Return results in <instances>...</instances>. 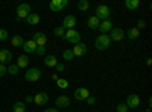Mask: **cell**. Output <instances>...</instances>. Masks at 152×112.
I'll return each mask as SVG.
<instances>
[{"label": "cell", "mask_w": 152, "mask_h": 112, "mask_svg": "<svg viewBox=\"0 0 152 112\" xmlns=\"http://www.w3.org/2000/svg\"><path fill=\"white\" fill-rule=\"evenodd\" d=\"M12 111L14 112H24L26 111V105H24V102H15L14 106H12Z\"/></svg>", "instance_id": "25"}, {"label": "cell", "mask_w": 152, "mask_h": 112, "mask_svg": "<svg viewBox=\"0 0 152 112\" xmlns=\"http://www.w3.org/2000/svg\"><path fill=\"white\" fill-rule=\"evenodd\" d=\"M99 24H100V20H99L97 17H94V15H91L90 18L87 20V27H88V29H91V30L99 29Z\"/></svg>", "instance_id": "18"}, {"label": "cell", "mask_w": 152, "mask_h": 112, "mask_svg": "<svg viewBox=\"0 0 152 112\" xmlns=\"http://www.w3.org/2000/svg\"><path fill=\"white\" fill-rule=\"evenodd\" d=\"M55 105H56L58 109L69 108L70 106V97H67V95H58L56 100H55Z\"/></svg>", "instance_id": "10"}, {"label": "cell", "mask_w": 152, "mask_h": 112, "mask_svg": "<svg viewBox=\"0 0 152 112\" xmlns=\"http://www.w3.org/2000/svg\"><path fill=\"white\" fill-rule=\"evenodd\" d=\"M52 79H53V80H55V82H56V80H58V79H59V77H58V74H52Z\"/></svg>", "instance_id": "40"}, {"label": "cell", "mask_w": 152, "mask_h": 112, "mask_svg": "<svg viewBox=\"0 0 152 112\" xmlns=\"http://www.w3.org/2000/svg\"><path fill=\"white\" fill-rule=\"evenodd\" d=\"M138 6H140V2H138V0H126V2H125V8L128 11H134Z\"/></svg>", "instance_id": "23"}, {"label": "cell", "mask_w": 152, "mask_h": 112, "mask_svg": "<svg viewBox=\"0 0 152 112\" xmlns=\"http://www.w3.org/2000/svg\"><path fill=\"white\" fill-rule=\"evenodd\" d=\"M126 36H128V38L129 40H137L138 38V36H140V30H138L137 27H129L128 29V32H126Z\"/></svg>", "instance_id": "22"}, {"label": "cell", "mask_w": 152, "mask_h": 112, "mask_svg": "<svg viewBox=\"0 0 152 112\" xmlns=\"http://www.w3.org/2000/svg\"><path fill=\"white\" fill-rule=\"evenodd\" d=\"M125 105H126L128 109H134V108H137L138 105H140V97H138L137 94H129L128 98H126V102H125Z\"/></svg>", "instance_id": "8"}, {"label": "cell", "mask_w": 152, "mask_h": 112, "mask_svg": "<svg viewBox=\"0 0 152 112\" xmlns=\"http://www.w3.org/2000/svg\"><path fill=\"white\" fill-rule=\"evenodd\" d=\"M72 52L75 56H84L87 53V46L84 43H78V44H75V47L72 48Z\"/></svg>", "instance_id": "14"}, {"label": "cell", "mask_w": 152, "mask_h": 112, "mask_svg": "<svg viewBox=\"0 0 152 112\" xmlns=\"http://www.w3.org/2000/svg\"><path fill=\"white\" fill-rule=\"evenodd\" d=\"M23 50L26 52V53H34L35 50H37V44H35V41L34 40H26L23 43Z\"/></svg>", "instance_id": "16"}, {"label": "cell", "mask_w": 152, "mask_h": 112, "mask_svg": "<svg viewBox=\"0 0 152 112\" xmlns=\"http://www.w3.org/2000/svg\"><path fill=\"white\" fill-rule=\"evenodd\" d=\"M53 33H55L56 36H59V38H62V40H64V35H66V29L62 27V26H58V27H55V29H53Z\"/></svg>", "instance_id": "28"}, {"label": "cell", "mask_w": 152, "mask_h": 112, "mask_svg": "<svg viewBox=\"0 0 152 112\" xmlns=\"http://www.w3.org/2000/svg\"><path fill=\"white\" fill-rule=\"evenodd\" d=\"M29 14H31V5L29 3H21L17 6V20L18 21L24 20Z\"/></svg>", "instance_id": "5"}, {"label": "cell", "mask_w": 152, "mask_h": 112, "mask_svg": "<svg viewBox=\"0 0 152 112\" xmlns=\"http://www.w3.org/2000/svg\"><path fill=\"white\" fill-rule=\"evenodd\" d=\"M47 102H49V94L47 92H38L37 95H34V103L35 105L44 106Z\"/></svg>", "instance_id": "13"}, {"label": "cell", "mask_w": 152, "mask_h": 112, "mask_svg": "<svg viewBox=\"0 0 152 112\" xmlns=\"http://www.w3.org/2000/svg\"><path fill=\"white\" fill-rule=\"evenodd\" d=\"M96 14H94V17H97L99 20H110V15H111V11H110V8L107 6V5H99L97 8H96Z\"/></svg>", "instance_id": "3"}, {"label": "cell", "mask_w": 152, "mask_h": 112, "mask_svg": "<svg viewBox=\"0 0 152 112\" xmlns=\"http://www.w3.org/2000/svg\"><path fill=\"white\" fill-rule=\"evenodd\" d=\"M6 73H8V68H6V65H2V64H0V77H3Z\"/></svg>", "instance_id": "35"}, {"label": "cell", "mask_w": 152, "mask_h": 112, "mask_svg": "<svg viewBox=\"0 0 152 112\" xmlns=\"http://www.w3.org/2000/svg\"><path fill=\"white\" fill-rule=\"evenodd\" d=\"M62 58H64V61H72L75 58L73 52H72V48H66L64 52H62Z\"/></svg>", "instance_id": "27"}, {"label": "cell", "mask_w": 152, "mask_h": 112, "mask_svg": "<svg viewBox=\"0 0 152 112\" xmlns=\"http://www.w3.org/2000/svg\"><path fill=\"white\" fill-rule=\"evenodd\" d=\"M41 70L40 68H29L26 73H24V79L28 82H37L41 79Z\"/></svg>", "instance_id": "4"}, {"label": "cell", "mask_w": 152, "mask_h": 112, "mask_svg": "<svg viewBox=\"0 0 152 112\" xmlns=\"http://www.w3.org/2000/svg\"><path fill=\"white\" fill-rule=\"evenodd\" d=\"M146 64H148V65H151V64H152V59H151V58H148V59H146Z\"/></svg>", "instance_id": "41"}, {"label": "cell", "mask_w": 152, "mask_h": 112, "mask_svg": "<svg viewBox=\"0 0 152 112\" xmlns=\"http://www.w3.org/2000/svg\"><path fill=\"white\" fill-rule=\"evenodd\" d=\"M110 44H111V40H110L108 33H100L94 41V46H96L97 50H107L110 47Z\"/></svg>", "instance_id": "1"}, {"label": "cell", "mask_w": 152, "mask_h": 112, "mask_svg": "<svg viewBox=\"0 0 152 112\" xmlns=\"http://www.w3.org/2000/svg\"><path fill=\"white\" fill-rule=\"evenodd\" d=\"M76 6H78L79 11H87L88 8H90V2H88V0H79Z\"/></svg>", "instance_id": "26"}, {"label": "cell", "mask_w": 152, "mask_h": 112, "mask_svg": "<svg viewBox=\"0 0 152 112\" xmlns=\"http://www.w3.org/2000/svg\"><path fill=\"white\" fill-rule=\"evenodd\" d=\"M23 43H24V40H23L21 35H14V36L11 38V44L14 46V47H21Z\"/></svg>", "instance_id": "24"}, {"label": "cell", "mask_w": 152, "mask_h": 112, "mask_svg": "<svg viewBox=\"0 0 152 112\" xmlns=\"http://www.w3.org/2000/svg\"><path fill=\"white\" fill-rule=\"evenodd\" d=\"M56 64H58L56 56H53V55H47V56L44 58V65H46V67H49V68H55Z\"/></svg>", "instance_id": "19"}, {"label": "cell", "mask_w": 152, "mask_h": 112, "mask_svg": "<svg viewBox=\"0 0 152 112\" xmlns=\"http://www.w3.org/2000/svg\"><path fill=\"white\" fill-rule=\"evenodd\" d=\"M28 64H29V58H28L26 55H20L15 65H17L18 68H24V67H28Z\"/></svg>", "instance_id": "21"}, {"label": "cell", "mask_w": 152, "mask_h": 112, "mask_svg": "<svg viewBox=\"0 0 152 112\" xmlns=\"http://www.w3.org/2000/svg\"><path fill=\"white\" fill-rule=\"evenodd\" d=\"M32 40L35 41L37 47H43V46L47 44V36H46V33H43V32H37V33H34V38H32Z\"/></svg>", "instance_id": "11"}, {"label": "cell", "mask_w": 152, "mask_h": 112, "mask_svg": "<svg viewBox=\"0 0 152 112\" xmlns=\"http://www.w3.org/2000/svg\"><path fill=\"white\" fill-rule=\"evenodd\" d=\"M81 38H82L81 32L75 30V29L66 30V35H64V40H66V41H69V43H72V44H78V43H81Z\"/></svg>", "instance_id": "2"}, {"label": "cell", "mask_w": 152, "mask_h": 112, "mask_svg": "<svg viewBox=\"0 0 152 112\" xmlns=\"http://www.w3.org/2000/svg\"><path fill=\"white\" fill-rule=\"evenodd\" d=\"M11 61H12V53L8 48H0V64L6 65V64H11Z\"/></svg>", "instance_id": "9"}, {"label": "cell", "mask_w": 152, "mask_h": 112, "mask_svg": "<svg viewBox=\"0 0 152 112\" xmlns=\"http://www.w3.org/2000/svg\"><path fill=\"white\" fill-rule=\"evenodd\" d=\"M24 102H26V103H32L34 102V97L32 95H26V97H24Z\"/></svg>", "instance_id": "38"}, {"label": "cell", "mask_w": 152, "mask_h": 112, "mask_svg": "<svg viewBox=\"0 0 152 112\" xmlns=\"http://www.w3.org/2000/svg\"><path fill=\"white\" fill-rule=\"evenodd\" d=\"M75 26H76V17L75 15H67L64 18V21H62V27L67 29V30L75 29Z\"/></svg>", "instance_id": "15"}, {"label": "cell", "mask_w": 152, "mask_h": 112, "mask_svg": "<svg viewBox=\"0 0 152 112\" xmlns=\"http://www.w3.org/2000/svg\"><path fill=\"white\" fill-rule=\"evenodd\" d=\"M116 111H117V112H128V108H126L125 103H119L117 108H116Z\"/></svg>", "instance_id": "32"}, {"label": "cell", "mask_w": 152, "mask_h": 112, "mask_svg": "<svg viewBox=\"0 0 152 112\" xmlns=\"http://www.w3.org/2000/svg\"><path fill=\"white\" fill-rule=\"evenodd\" d=\"M35 53H37V55H40V56H44V53H46V46H43V47H37Z\"/></svg>", "instance_id": "33"}, {"label": "cell", "mask_w": 152, "mask_h": 112, "mask_svg": "<svg viewBox=\"0 0 152 112\" xmlns=\"http://www.w3.org/2000/svg\"><path fill=\"white\" fill-rule=\"evenodd\" d=\"M6 68H8V73L12 74V76H15V74L18 73V70H20L15 64H9V67H6Z\"/></svg>", "instance_id": "30"}, {"label": "cell", "mask_w": 152, "mask_h": 112, "mask_svg": "<svg viewBox=\"0 0 152 112\" xmlns=\"http://www.w3.org/2000/svg\"><path fill=\"white\" fill-rule=\"evenodd\" d=\"M73 97L76 98V100H87L88 97H90V91H88L87 88H78L75 91V94H73Z\"/></svg>", "instance_id": "12"}, {"label": "cell", "mask_w": 152, "mask_h": 112, "mask_svg": "<svg viewBox=\"0 0 152 112\" xmlns=\"http://www.w3.org/2000/svg\"><path fill=\"white\" fill-rule=\"evenodd\" d=\"M146 112H151V109H148V111H146Z\"/></svg>", "instance_id": "42"}, {"label": "cell", "mask_w": 152, "mask_h": 112, "mask_svg": "<svg viewBox=\"0 0 152 112\" xmlns=\"http://www.w3.org/2000/svg\"><path fill=\"white\" fill-rule=\"evenodd\" d=\"M85 102H87L88 105H94V103H96V97H94V95H90Z\"/></svg>", "instance_id": "37"}, {"label": "cell", "mask_w": 152, "mask_h": 112, "mask_svg": "<svg viewBox=\"0 0 152 112\" xmlns=\"http://www.w3.org/2000/svg\"><path fill=\"white\" fill-rule=\"evenodd\" d=\"M66 6H67V0H52V2L49 3L50 11H53V12H59Z\"/></svg>", "instance_id": "7"}, {"label": "cell", "mask_w": 152, "mask_h": 112, "mask_svg": "<svg viewBox=\"0 0 152 112\" xmlns=\"http://www.w3.org/2000/svg\"><path fill=\"white\" fill-rule=\"evenodd\" d=\"M56 86H58V88H61V90H66L67 86H69V80L67 79H58L56 80Z\"/></svg>", "instance_id": "29"}, {"label": "cell", "mask_w": 152, "mask_h": 112, "mask_svg": "<svg viewBox=\"0 0 152 112\" xmlns=\"http://www.w3.org/2000/svg\"><path fill=\"white\" fill-rule=\"evenodd\" d=\"M146 27V21L145 20H138V23H137V29L140 30V29H145Z\"/></svg>", "instance_id": "34"}, {"label": "cell", "mask_w": 152, "mask_h": 112, "mask_svg": "<svg viewBox=\"0 0 152 112\" xmlns=\"http://www.w3.org/2000/svg\"><path fill=\"white\" fill-rule=\"evenodd\" d=\"M43 112H59L58 109H44Z\"/></svg>", "instance_id": "39"}, {"label": "cell", "mask_w": 152, "mask_h": 112, "mask_svg": "<svg viewBox=\"0 0 152 112\" xmlns=\"http://www.w3.org/2000/svg\"><path fill=\"white\" fill-rule=\"evenodd\" d=\"M108 36H110L111 41H122V40L125 38V32H123V29H120V27H113Z\"/></svg>", "instance_id": "6"}, {"label": "cell", "mask_w": 152, "mask_h": 112, "mask_svg": "<svg viewBox=\"0 0 152 112\" xmlns=\"http://www.w3.org/2000/svg\"><path fill=\"white\" fill-rule=\"evenodd\" d=\"M113 27H114V26H113V23H111L110 20H104V21H100L97 30H100L102 33H108V32H111Z\"/></svg>", "instance_id": "17"}, {"label": "cell", "mask_w": 152, "mask_h": 112, "mask_svg": "<svg viewBox=\"0 0 152 112\" xmlns=\"http://www.w3.org/2000/svg\"><path fill=\"white\" fill-rule=\"evenodd\" d=\"M24 20H26V23L31 24V26H37V24L40 23V15L35 14V12H31V14L24 18Z\"/></svg>", "instance_id": "20"}, {"label": "cell", "mask_w": 152, "mask_h": 112, "mask_svg": "<svg viewBox=\"0 0 152 112\" xmlns=\"http://www.w3.org/2000/svg\"><path fill=\"white\" fill-rule=\"evenodd\" d=\"M8 36H9V32L6 29H0V41L8 40Z\"/></svg>", "instance_id": "31"}, {"label": "cell", "mask_w": 152, "mask_h": 112, "mask_svg": "<svg viewBox=\"0 0 152 112\" xmlns=\"http://www.w3.org/2000/svg\"><path fill=\"white\" fill-rule=\"evenodd\" d=\"M55 68H56V71H59V73H61V71H64V70H66V65L62 64V62H58Z\"/></svg>", "instance_id": "36"}]
</instances>
